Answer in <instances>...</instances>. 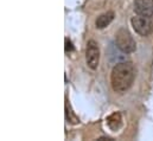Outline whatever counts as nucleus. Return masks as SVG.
<instances>
[{
	"label": "nucleus",
	"instance_id": "obj_1",
	"mask_svg": "<svg viewBox=\"0 0 153 141\" xmlns=\"http://www.w3.org/2000/svg\"><path fill=\"white\" fill-rule=\"evenodd\" d=\"M135 78V68L131 62L115 64L111 72V84L115 93L127 91Z\"/></svg>",
	"mask_w": 153,
	"mask_h": 141
},
{
	"label": "nucleus",
	"instance_id": "obj_2",
	"mask_svg": "<svg viewBox=\"0 0 153 141\" xmlns=\"http://www.w3.org/2000/svg\"><path fill=\"white\" fill-rule=\"evenodd\" d=\"M115 45L123 53H132L137 50V44L129 31L125 27H121L115 33Z\"/></svg>",
	"mask_w": 153,
	"mask_h": 141
},
{
	"label": "nucleus",
	"instance_id": "obj_3",
	"mask_svg": "<svg viewBox=\"0 0 153 141\" xmlns=\"http://www.w3.org/2000/svg\"><path fill=\"white\" fill-rule=\"evenodd\" d=\"M131 24L133 26V30L139 36H143V37L149 36L153 30V23L151 22V18L149 17L137 14L131 19Z\"/></svg>",
	"mask_w": 153,
	"mask_h": 141
},
{
	"label": "nucleus",
	"instance_id": "obj_4",
	"mask_svg": "<svg viewBox=\"0 0 153 141\" xmlns=\"http://www.w3.org/2000/svg\"><path fill=\"white\" fill-rule=\"evenodd\" d=\"M85 62H87V65L91 70H96L100 63V47H99V44L93 39H90L87 43Z\"/></svg>",
	"mask_w": 153,
	"mask_h": 141
},
{
	"label": "nucleus",
	"instance_id": "obj_5",
	"mask_svg": "<svg viewBox=\"0 0 153 141\" xmlns=\"http://www.w3.org/2000/svg\"><path fill=\"white\" fill-rule=\"evenodd\" d=\"M134 12L139 16L151 18L153 16V0H135Z\"/></svg>",
	"mask_w": 153,
	"mask_h": 141
},
{
	"label": "nucleus",
	"instance_id": "obj_6",
	"mask_svg": "<svg viewBox=\"0 0 153 141\" xmlns=\"http://www.w3.org/2000/svg\"><path fill=\"white\" fill-rule=\"evenodd\" d=\"M114 18H115V13L113 11H107V12L100 14V16L96 18V20H95V26H96V29H100V30L106 29V27L114 20Z\"/></svg>",
	"mask_w": 153,
	"mask_h": 141
},
{
	"label": "nucleus",
	"instance_id": "obj_7",
	"mask_svg": "<svg viewBox=\"0 0 153 141\" xmlns=\"http://www.w3.org/2000/svg\"><path fill=\"white\" fill-rule=\"evenodd\" d=\"M106 122H107L108 128L112 132H117L122 126V116H121V114L119 111H114L107 117Z\"/></svg>",
	"mask_w": 153,
	"mask_h": 141
},
{
	"label": "nucleus",
	"instance_id": "obj_8",
	"mask_svg": "<svg viewBox=\"0 0 153 141\" xmlns=\"http://www.w3.org/2000/svg\"><path fill=\"white\" fill-rule=\"evenodd\" d=\"M65 120L70 125H77V123H79L78 116L73 111V109H71V107H70L68 101H65Z\"/></svg>",
	"mask_w": 153,
	"mask_h": 141
},
{
	"label": "nucleus",
	"instance_id": "obj_9",
	"mask_svg": "<svg viewBox=\"0 0 153 141\" xmlns=\"http://www.w3.org/2000/svg\"><path fill=\"white\" fill-rule=\"evenodd\" d=\"M65 46H64V49H65V51L67 52H70V51H74V45H73V43H71V40L69 39V38H65Z\"/></svg>",
	"mask_w": 153,
	"mask_h": 141
}]
</instances>
